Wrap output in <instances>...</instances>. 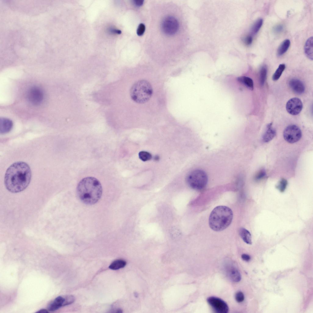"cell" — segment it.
<instances>
[{
  "mask_svg": "<svg viewBox=\"0 0 313 313\" xmlns=\"http://www.w3.org/2000/svg\"><path fill=\"white\" fill-rule=\"evenodd\" d=\"M186 179L188 186L191 188L197 190L204 188L208 181L206 173L200 169H196L191 171L188 174Z\"/></svg>",
  "mask_w": 313,
  "mask_h": 313,
  "instance_id": "5b68a950",
  "label": "cell"
},
{
  "mask_svg": "<svg viewBox=\"0 0 313 313\" xmlns=\"http://www.w3.org/2000/svg\"><path fill=\"white\" fill-rule=\"evenodd\" d=\"M285 68V64H281L279 65L273 75L272 79L274 81H276L279 78Z\"/></svg>",
  "mask_w": 313,
  "mask_h": 313,
  "instance_id": "7402d4cb",
  "label": "cell"
},
{
  "mask_svg": "<svg viewBox=\"0 0 313 313\" xmlns=\"http://www.w3.org/2000/svg\"><path fill=\"white\" fill-rule=\"evenodd\" d=\"M138 156L140 159L143 161L149 160L152 158V156L150 153L145 151L140 152L139 153Z\"/></svg>",
  "mask_w": 313,
  "mask_h": 313,
  "instance_id": "d4e9b609",
  "label": "cell"
},
{
  "mask_svg": "<svg viewBox=\"0 0 313 313\" xmlns=\"http://www.w3.org/2000/svg\"><path fill=\"white\" fill-rule=\"evenodd\" d=\"M233 218L232 211L224 206L215 207L212 211L209 219L210 228L216 231L223 230L230 224Z\"/></svg>",
  "mask_w": 313,
  "mask_h": 313,
  "instance_id": "3957f363",
  "label": "cell"
},
{
  "mask_svg": "<svg viewBox=\"0 0 313 313\" xmlns=\"http://www.w3.org/2000/svg\"><path fill=\"white\" fill-rule=\"evenodd\" d=\"M252 41V38L251 35H248L246 36L244 39V42L245 44L247 45H250Z\"/></svg>",
  "mask_w": 313,
  "mask_h": 313,
  "instance_id": "f546056e",
  "label": "cell"
},
{
  "mask_svg": "<svg viewBox=\"0 0 313 313\" xmlns=\"http://www.w3.org/2000/svg\"><path fill=\"white\" fill-rule=\"evenodd\" d=\"M289 84L292 90L296 94H302L305 90L304 85L299 79H292L289 81Z\"/></svg>",
  "mask_w": 313,
  "mask_h": 313,
  "instance_id": "7c38bea8",
  "label": "cell"
},
{
  "mask_svg": "<svg viewBox=\"0 0 313 313\" xmlns=\"http://www.w3.org/2000/svg\"><path fill=\"white\" fill-rule=\"evenodd\" d=\"M241 258L244 260L248 261L250 259V257L249 255L247 254H243L241 255Z\"/></svg>",
  "mask_w": 313,
  "mask_h": 313,
  "instance_id": "1f68e13d",
  "label": "cell"
},
{
  "mask_svg": "<svg viewBox=\"0 0 313 313\" xmlns=\"http://www.w3.org/2000/svg\"><path fill=\"white\" fill-rule=\"evenodd\" d=\"M235 299L238 303L242 302L244 299V296L243 293L241 292L237 293L235 295Z\"/></svg>",
  "mask_w": 313,
  "mask_h": 313,
  "instance_id": "4316f807",
  "label": "cell"
},
{
  "mask_svg": "<svg viewBox=\"0 0 313 313\" xmlns=\"http://www.w3.org/2000/svg\"><path fill=\"white\" fill-rule=\"evenodd\" d=\"M272 123L269 124L267 126V130L263 137V140L265 142H268L271 141L275 136V130L272 126Z\"/></svg>",
  "mask_w": 313,
  "mask_h": 313,
  "instance_id": "2e32d148",
  "label": "cell"
},
{
  "mask_svg": "<svg viewBox=\"0 0 313 313\" xmlns=\"http://www.w3.org/2000/svg\"><path fill=\"white\" fill-rule=\"evenodd\" d=\"M31 177V171L28 164L23 161L17 162L7 169L5 175V185L11 193L20 192L28 186Z\"/></svg>",
  "mask_w": 313,
  "mask_h": 313,
  "instance_id": "6da1fadb",
  "label": "cell"
},
{
  "mask_svg": "<svg viewBox=\"0 0 313 313\" xmlns=\"http://www.w3.org/2000/svg\"><path fill=\"white\" fill-rule=\"evenodd\" d=\"M76 192L79 198L83 202L92 205L96 203L101 198L102 188L97 179L93 177H87L79 182Z\"/></svg>",
  "mask_w": 313,
  "mask_h": 313,
  "instance_id": "7a4b0ae2",
  "label": "cell"
},
{
  "mask_svg": "<svg viewBox=\"0 0 313 313\" xmlns=\"http://www.w3.org/2000/svg\"><path fill=\"white\" fill-rule=\"evenodd\" d=\"M239 234L245 243L249 245L252 244L251 235L248 230L244 228H241L239 230Z\"/></svg>",
  "mask_w": 313,
  "mask_h": 313,
  "instance_id": "e0dca14e",
  "label": "cell"
},
{
  "mask_svg": "<svg viewBox=\"0 0 313 313\" xmlns=\"http://www.w3.org/2000/svg\"><path fill=\"white\" fill-rule=\"evenodd\" d=\"M13 126L12 121L5 118H0V131L1 134H5L9 132Z\"/></svg>",
  "mask_w": 313,
  "mask_h": 313,
  "instance_id": "5bb4252c",
  "label": "cell"
},
{
  "mask_svg": "<svg viewBox=\"0 0 313 313\" xmlns=\"http://www.w3.org/2000/svg\"><path fill=\"white\" fill-rule=\"evenodd\" d=\"M153 89L150 83L145 80H141L135 83L130 90L132 99L139 104L144 103L148 101L153 94Z\"/></svg>",
  "mask_w": 313,
  "mask_h": 313,
  "instance_id": "277c9868",
  "label": "cell"
},
{
  "mask_svg": "<svg viewBox=\"0 0 313 313\" xmlns=\"http://www.w3.org/2000/svg\"><path fill=\"white\" fill-rule=\"evenodd\" d=\"M290 44L289 40L286 39L283 41L279 46L277 50V55L281 56L284 54L288 50Z\"/></svg>",
  "mask_w": 313,
  "mask_h": 313,
  "instance_id": "ac0fdd59",
  "label": "cell"
},
{
  "mask_svg": "<svg viewBox=\"0 0 313 313\" xmlns=\"http://www.w3.org/2000/svg\"><path fill=\"white\" fill-rule=\"evenodd\" d=\"M267 73V67L265 65L263 66L260 68V82L261 86H263L265 81Z\"/></svg>",
  "mask_w": 313,
  "mask_h": 313,
  "instance_id": "603a6c76",
  "label": "cell"
},
{
  "mask_svg": "<svg viewBox=\"0 0 313 313\" xmlns=\"http://www.w3.org/2000/svg\"><path fill=\"white\" fill-rule=\"evenodd\" d=\"M266 175L265 171L264 169H262L256 174L255 178V179L257 181L260 180L263 178Z\"/></svg>",
  "mask_w": 313,
  "mask_h": 313,
  "instance_id": "484cf974",
  "label": "cell"
},
{
  "mask_svg": "<svg viewBox=\"0 0 313 313\" xmlns=\"http://www.w3.org/2000/svg\"><path fill=\"white\" fill-rule=\"evenodd\" d=\"M36 312L40 313H49V312L46 309H42L39 310L38 311Z\"/></svg>",
  "mask_w": 313,
  "mask_h": 313,
  "instance_id": "d6a6232c",
  "label": "cell"
},
{
  "mask_svg": "<svg viewBox=\"0 0 313 313\" xmlns=\"http://www.w3.org/2000/svg\"><path fill=\"white\" fill-rule=\"evenodd\" d=\"M313 38L311 36L305 42L304 46V52L306 56L310 60H313Z\"/></svg>",
  "mask_w": 313,
  "mask_h": 313,
  "instance_id": "9a60e30c",
  "label": "cell"
},
{
  "mask_svg": "<svg viewBox=\"0 0 313 313\" xmlns=\"http://www.w3.org/2000/svg\"><path fill=\"white\" fill-rule=\"evenodd\" d=\"M263 24V20L262 18H259L256 20L252 25L251 31L252 34H256L261 28Z\"/></svg>",
  "mask_w": 313,
  "mask_h": 313,
  "instance_id": "44dd1931",
  "label": "cell"
},
{
  "mask_svg": "<svg viewBox=\"0 0 313 313\" xmlns=\"http://www.w3.org/2000/svg\"><path fill=\"white\" fill-rule=\"evenodd\" d=\"M126 264V262L124 260H118L114 261L109 265V267L113 270H117L124 267Z\"/></svg>",
  "mask_w": 313,
  "mask_h": 313,
  "instance_id": "ffe728a7",
  "label": "cell"
},
{
  "mask_svg": "<svg viewBox=\"0 0 313 313\" xmlns=\"http://www.w3.org/2000/svg\"><path fill=\"white\" fill-rule=\"evenodd\" d=\"M236 264L230 260H226L224 264L226 274L232 281L238 282L241 279V276Z\"/></svg>",
  "mask_w": 313,
  "mask_h": 313,
  "instance_id": "ba28073f",
  "label": "cell"
},
{
  "mask_svg": "<svg viewBox=\"0 0 313 313\" xmlns=\"http://www.w3.org/2000/svg\"><path fill=\"white\" fill-rule=\"evenodd\" d=\"M287 184V180L284 178H282L276 185V187L281 192H283L286 189Z\"/></svg>",
  "mask_w": 313,
  "mask_h": 313,
  "instance_id": "cb8c5ba5",
  "label": "cell"
},
{
  "mask_svg": "<svg viewBox=\"0 0 313 313\" xmlns=\"http://www.w3.org/2000/svg\"><path fill=\"white\" fill-rule=\"evenodd\" d=\"M179 24L177 20L172 16H168L163 20L161 24L162 31L165 34L172 35L178 31Z\"/></svg>",
  "mask_w": 313,
  "mask_h": 313,
  "instance_id": "8992f818",
  "label": "cell"
},
{
  "mask_svg": "<svg viewBox=\"0 0 313 313\" xmlns=\"http://www.w3.org/2000/svg\"><path fill=\"white\" fill-rule=\"evenodd\" d=\"M28 98L30 103L37 105L41 104L44 99V94L42 89L37 87L31 88L28 93Z\"/></svg>",
  "mask_w": 313,
  "mask_h": 313,
  "instance_id": "30bf717a",
  "label": "cell"
},
{
  "mask_svg": "<svg viewBox=\"0 0 313 313\" xmlns=\"http://www.w3.org/2000/svg\"><path fill=\"white\" fill-rule=\"evenodd\" d=\"M284 139L288 142L293 143L298 141L302 136V132L299 128L294 125L288 126L285 129L283 133Z\"/></svg>",
  "mask_w": 313,
  "mask_h": 313,
  "instance_id": "52a82bcc",
  "label": "cell"
},
{
  "mask_svg": "<svg viewBox=\"0 0 313 313\" xmlns=\"http://www.w3.org/2000/svg\"><path fill=\"white\" fill-rule=\"evenodd\" d=\"M283 29V27L282 25L278 24L274 27L273 30L274 33H278L282 32Z\"/></svg>",
  "mask_w": 313,
  "mask_h": 313,
  "instance_id": "f1b7e54d",
  "label": "cell"
},
{
  "mask_svg": "<svg viewBox=\"0 0 313 313\" xmlns=\"http://www.w3.org/2000/svg\"><path fill=\"white\" fill-rule=\"evenodd\" d=\"M145 30V25L142 23H141L138 25L137 30V34L138 36L142 35L144 33Z\"/></svg>",
  "mask_w": 313,
  "mask_h": 313,
  "instance_id": "83f0119b",
  "label": "cell"
},
{
  "mask_svg": "<svg viewBox=\"0 0 313 313\" xmlns=\"http://www.w3.org/2000/svg\"><path fill=\"white\" fill-rule=\"evenodd\" d=\"M207 301L214 310L218 313H227L229 307L226 303L221 299L214 296L209 297Z\"/></svg>",
  "mask_w": 313,
  "mask_h": 313,
  "instance_id": "9c48e42d",
  "label": "cell"
},
{
  "mask_svg": "<svg viewBox=\"0 0 313 313\" xmlns=\"http://www.w3.org/2000/svg\"><path fill=\"white\" fill-rule=\"evenodd\" d=\"M66 306L65 296H59L56 297L50 303L48 307L49 311H54L60 307Z\"/></svg>",
  "mask_w": 313,
  "mask_h": 313,
  "instance_id": "4fadbf2b",
  "label": "cell"
},
{
  "mask_svg": "<svg viewBox=\"0 0 313 313\" xmlns=\"http://www.w3.org/2000/svg\"><path fill=\"white\" fill-rule=\"evenodd\" d=\"M155 159H156V160H158L159 159V157L158 156H156L155 157Z\"/></svg>",
  "mask_w": 313,
  "mask_h": 313,
  "instance_id": "836d02e7",
  "label": "cell"
},
{
  "mask_svg": "<svg viewBox=\"0 0 313 313\" xmlns=\"http://www.w3.org/2000/svg\"><path fill=\"white\" fill-rule=\"evenodd\" d=\"M303 106L302 103L300 99L294 98L290 99L287 102L286 109L290 114L296 115L301 112Z\"/></svg>",
  "mask_w": 313,
  "mask_h": 313,
  "instance_id": "8fae6325",
  "label": "cell"
},
{
  "mask_svg": "<svg viewBox=\"0 0 313 313\" xmlns=\"http://www.w3.org/2000/svg\"><path fill=\"white\" fill-rule=\"evenodd\" d=\"M133 1L134 4L138 6H142L143 5L144 2L143 0H134Z\"/></svg>",
  "mask_w": 313,
  "mask_h": 313,
  "instance_id": "4dcf8cb0",
  "label": "cell"
},
{
  "mask_svg": "<svg viewBox=\"0 0 313 313\" xmlns=\"http://www.w3.org/2000/svg\"><path fill=\"white\" fill-rule=\"evenodd\" d=\"M237 80L250 90H252L253 89V82L251 78L245 76H242L238 77Z\"/></svg>",
  "mask_w": 313,
  "mask_h": 313,
  "instance_id": "d6986e66",
  "label": "cell"
}]
</instances>
